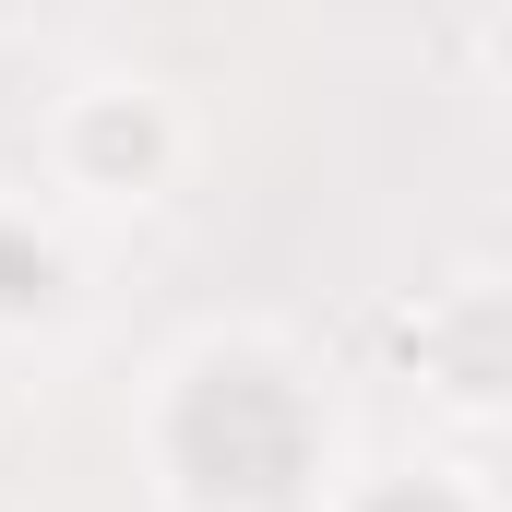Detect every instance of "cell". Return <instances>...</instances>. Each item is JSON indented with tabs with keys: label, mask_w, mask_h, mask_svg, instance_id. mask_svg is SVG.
<instances>
[{
	"label": "cell",
	"mask_w": 512,
	"mask_h": 512,
	"mask_svg": "<svg viewBox=\"0 0 512 512\" xmlns=\"http://www.w3.org/2000/svg\"><path fill=\"white\" fill-rule=\"evenodd\" d=\"M36 310H60V251L24 203H0V322H36Z\"/></svg>",
	"instance_id": "cell-1"
}]
</instances>
